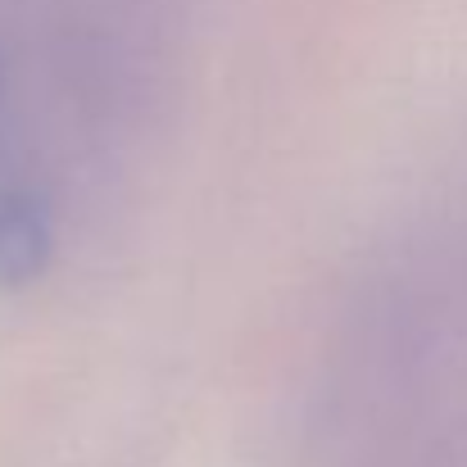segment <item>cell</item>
Wrapping results in <instances>:
<instances>
[{
  "mask_svg": "<svg viewBox=\"0 0 467 467\" xmlns=\"http://www.w3.org/2000/svg\"><path fill=\"white\" fill-rule=\"evenodd\" d=\"M50 250L55 236L46 204L23 186L0 182V286L5 291L32 286L50 268Z\"/></svg>",
  "mask_w": 467,
  "mask_h": 467,
  "instance_id": "1",
  "label": "cell"
}]
</instances>
